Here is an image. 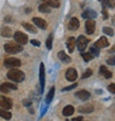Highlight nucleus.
Segmentation results:
<instances>
[{
	"label": "nucleus",
	"instance_id": "nucleus-1",
	"mask_svg": "<svg viewBox=\"0 0 115 121\" xmlns=\"http://www.w3.org/2000/svg\"><path fill=\"white\" fill-rule=\"evenodd\" d=\"M7 76H8V78H9L10 80H12L14 83H21V82H23L24 78H26L24 73L19 69H16V68H11V70L8 72Z\"/></svg>",
	"mask_w": 115,
	"mask_h": 121
},
{
	"label": "nucleus",
	"instance_id": "nucleus-2",
	"mask_svg": "<svg viewBox=\"0 0 115 121\" xmlns=\"http://www.w3.org/2000/svg\"><path fill=\"white\" fill-rule=\"evenodd\" d=\"M3 48L7 53H12V54H16V53H19L23 50L22 45L18 44V43H13V42H8L3 45Z\"/></svg>",
	"mask_w": 115,
	"mask_h": 121
},
{
	"label": "nucleus",
	"instance_id": "nucleus-3",
	"mask_svg": "<svg viewBox=\"0 0 115 121\" xmlns=\"http://www.w3.org/2000/svg\"><path fill=\"white\" fill-rule=\"evenodd\" d=\"M13 38H14V41L20 45H23V44H27L28 42V36H27L24 33L20 31H17L14 34H13Z\"/></svg>",
	"mask_w": 115,
	"mask_h": 121
},
{
	"label": "nucleus",
	"instance_id": "nucleus-4",
	"mask_svg": "<svg viewBox=\"0 0 115 121\" xmlns=\"http://www.w3.org/2000/svg\"><path fill=\"white\" fill-rule=\"evenodd\" d=\"M5 66L8 67V68H16V67L21 66V62H20L19 58L10 57L5 60Z\"/></svg>",
	"mask_w": 115,
	"mask_h": 121
},
{
	"label": "nucleus",
	"instance_id": "nucleus-5",
	"mask_svg": "<svg viewBox=\"0 0 115 121\" xmlns=\"http://www.w3.org/2000/svg\"><path fill=\"white\" fill-rule=\"evenodd\" d=\"M87 43H89V40H87L84 35H80L79 39L77 40V48H79V51L83 52L84 50H85Z\"/></svg>",
	"mask_w": 115,
	"mask_h": 121
},
{
	"label": "nucleus",
	"instance_id": "nucleus-6",
	"mask_svg": "<svg viewBox=\"0 0 115 121\" xmlns=\"http://www.w3.org/2000/svg\"><path fill=\"white\" fill-rule=\"evenodd\" d=\"M39 78H40V85H41V92H43L44 89V80H45V70L44 64H40V69H39Z\"/></svg>",
	"mask_w": 115,
	"mask_h": 121
},
{
	"label": "nucleus",
	"instance_id": "nucleus-7",
	"mask_svg": "<svg viewBox=\"0 0 115 121\" xmlns=\"http://www.w3.org/2000/svg\"><path fill=\"white\" fill-rule=\"evenodd\" d=\"M0 107L2 109H6V110L10 109L12 107V101H11V99L7 98L5 96H0Z\"/></svg>",
	"mask_w": 115,
	"mask_h": 121
},
{
	"label": "nucleus",
	"instance_id": "nucleus-8",
	"mask_svg": "<svg viewBox=\"0 0 115 121\" xmlns=\"http://www.w3.org/2000/svg\"><path fill=\"white\" fill-rule=\"evenodd\" d=\"M95 26L96 23L93 19H87V21L85 22V31L87 34H93L95 31Z\"/></svg>",
	"mask_w": 115,
	"mask_h": 121
},
{
	"label": "nucleus",
	"instance_id": "nucleus-9",
	"mask_svg": "<svg viewBox=\"0 0 115 121\" xmlns=\"http://www.w3.org/2000/svg\"><path fill=\"white\" fill-rule=\"evenodd\" d=\"M65 78H67L69 82H74V80L77 78V72L75 68H67V73H65Z\"/></svg>",
	"mask_w": 115,
	"mask_h": 121
},
{
	"label": "nucleus",
	"instance_id": "nucleus-10",
	"mask_svg": "<svg viewBox=\"0 0 115 121\" xmlns=\"http://www.w3.org/2000/svg\"><path fill=\"white\" fill-rule=\"evenodd\" d=\"M16 89H18V87L14 84H11V83H5L0 86V91L5 92V94L9 92L10 90H16Z\"/></svg>",
	"mask_w": 115,
	"mask_h": 121
},
{
	"label": "nucleus",
	"instance_id": "nucleus-11",
	"mask_svg": "<svg viewBox=\"0 0 115 121\" xmlns=\"http://www.w3.org/2000/svg\"><path fill=\"white\" fill-rule=\"evenodd\" d=\"M109 41H107V39L105 36H102V38H100L97 41L95 42V44L94 46L97 48H106V46H109Z\"/></svg>",
	"mask_w": 115,
	"mask_h": 121
},
{
	"label": "nucleus",
	"instance_id": "nucleus-12",
	"mask_svg": "<svg viewBox=\"0 0 115 121\" xmlns=\"http://www.w3.org/2000/svg\"><path fill=\"white\" fill-rule=\"evenodd\" d=\"M33 23L42 30H45L47 26H47V22H45L44 20L41 19V18H38V17H34V18H33Z\"/></svg>",
	"mask_w": 115,
	"mask_h": 121
},
{
	"label": "nucleus",
	"instance_id": "nucleus-13",
	"mask_svg": "<svg viewBox=\"0 0 115 121\" xmlns=\"http://www.w3.org/2000/svg\"><path fill=\"white\" fill-rule=\"evenodd\" d=\"M75 97H77L81 100H87L91 97V94L87 90H80V91H77L75 94Z\"/></svg>",
	"mask_w": 115,
	"mask_h": 121
},
{
	"label": "nucleus",
	"instance_id": "nucleus-14",
	"mask_svg": "<svg viewBox=\"0 0 115 121\" xmlns=\"http://www.w3.org/2000/svg\"><path fill=\"white\" fill-rule=\"evenodd\" d=\"M79 26H80V22H79V20L77 18H71L70 22H69V29L71 31H75V30L79 29Z\"/></svg>",
	"mask_w": 115,
	"mask_h": 121
},
{
	"label": "nucleus",
	"instance_id": "nucleus-15",
	"mask_svg": "<svg viewBox=\"0 0 115 121\" xmlns=\"http://www.w3.org/2000/svg\"><path fill=\"white\" fill-rule=\"evenodd\" d=\"M82 17L85 18V19H94L97 17V13L94 11V10H91V9H86L83 13H82Z\"/></svg>",
	"mask_w": 115,
	"mask_h": 121
},
{
	"label": "nucleus",
	"instance_id": "nucleus-16",
	"mask_svg": "<svg viewBox=\"0 0 115 121\" xmlns=\"http://www.w3.org/2000/svg\"><path fill=\"white\" fill-rule=\"evenodd\" d=\"M75 45H77V41H75V39L74 38H69L67 41V50H69V52L70 53H72V52L74 51V48H75Z\"/></svg>",
	"mask_w": 115,
	"mask_h": 121
},
{
	"label": "nucleus",
	"instance_id": "nucleus-17",
	"mask_svg": "<svg viewBox=\"0 0 115 121\" xmlns=\"http://www.w3.org/2000/svg\"><path fill=\"white\" fill-rule=\"evenodd\" d=\"M93 110H94V108H93L92 105L81 106V107H79V109H77V111L81 112V113H91Z\"/></svg>",
	"mask_w": 115,
	"mask_h": 121
},
{
	"label": "nucleus",
	"instance_id": "nucleus-18",
	"mask_svg": "<svg viewBox=\"0 0 115 121\" xmlns=\"http://www.w3.org/2000/svg\"><path fill=\"white\" fill-rule=\"evenodd\" d=\"M58 57L60 58V60L62 62V63L67 64V63H70V62H71V57H70V56H67V53H65V52H63V51L59 52V54H58Z\"/></svg>",
	"mask_w": 115,
	"mask_h": 121
},
{
	"label": "nucleus",
	"instance_id": "nucleus-19",
	"mask_svg": "<svg viewBox=\"0 0 115 121\" xmlns=\"http://www.w3.org/2000/svg\"><path fill=\"white\" fill-rule=\"evenodd\" d=\"M0 33H1V35H2L3 38H11L12 36V30L10 29L9 26H3L2 29H1V31H0Z\"/></svg>",
	"mask_w": 115,
	"mask_h": 121
},
{
	"label": "nucleus",
	"instance_id": "nucleus-20",
	"mask_svg": "<svg viewBox=\"0 0 115 121\" xmlns=\"http://www.w3.org/2000/svg\"><path fill=\"white\" fill-rule=\"evenodd\" d=\"M73 112H74V108H73V106H67V107H64L63 108V111H62V113H63V116H65V117H70V116L73 115Z\"/></svg>",
	"mask_w": 115,
	"mask_h": 121
},
{
	"label": "nucleus",
	"instance_id": "nucleus-21",
	"mask_svg": "<svg viewBox=\"0 0 115 121\" xmlns=\"http://www.w3.org/2000/svg\"><path fill=\"white\" fill-rule=\"evenodd\" d=\"M100 73L102 74L105 78H111V77H112V73H111V72H110V70L107 69L105 66H101V67H100Z\"/></svg>",
	"mask_w": 115,
	"mask_h": 121
},
{
	"label": "nucleus",
	"instance_id": "nucleus-22",
	"mask_svg": "<svg viewBox=\"0 0 115 121\" xmlns=\"http://www.w3.org/2000/svg\"><path fill=\"white\" fill-rule=\"evenodd\" d=\"M0 117L6 119V120H9V119H11V113L8 110H6V109L0 108Z\"/></svg>",
	"mask_w": 115,
	"mask_h": 121
},
{
	"label": "nucleus",
	"instance_id": "nucleus-23",
	"mask_svg": "<svg viewBox=\"0 0 115 121\" xmlns=\"http://www.w3.org/2000/svg\"><path fill=\"white\" fill-rule=\"evenodd\" d=\"M44 3H47L49 7H52V8H59L60 7L59 0H44Z\"/></svg>",
	"mask_w": 115,
	"mask_h": 121
},
{
	"label": "nucleus",
	"instance_id": "nucleus-24",
	"mask_svg": "<svg viewBox=\"0 0 115 121\" xmlns=\"http://www.w3.org/2000/svg\"><path fill=\"white\" fill-rule=\"evenodd\" d=\"M38 10L40 11V12H43V13H49L50 11H51L50 7H49L47 3H42V4H40L39 8H38Z\"/></svg>",
	"mask_w": 115,
	"mask_h": 121
},
{
	"label": "nucleus",
	"instance_id": "nucleus-25",
	"mask_svg": "<svg viewBox=\"0 0 115 121\" xmlns=\"http://www.w3.org/2000/svg\"><path fill=\"white\" fill-rule=\"evenodd\" d=\"M22 26L26 30H28L29 32H31V33H37V29H35L33 26H31L30 23L28 22H22Z\"/></svg>",
	"mask_w": 115,
	"mask_h": 121
},
{
	"label": "nucleus",
	"instance_id": "nucleus-26",
	"mask_svg": "<svg viewBox=\"0 0 115 121\" xmlns=\"http://www.w3.org/2000/svg\"><path fill=\"white\" fill-rule=\"evenodd\" d=\"M53 97H54V87H51L50 91H49V92H48V95H47V99H45L47 104H50V102L52 101Z\"/></svg>",
	"mask_w": 115,
	"mask_h": 121
},
{
	"label": "nucleus",
	"instance_id": "nucleus-27",
	"mask_svg": "<svg viewBox=\"0 0 115 121\" xmlns=\"http://www.w3.org/2000/svg\"><path fill=\"white\" fill-rule=\"evenodd\" d=\"M82 57L84 58V60H85V62H90V60H92L93 57H94V55L92 54V53H82Z\"/></svg>",
	"mask_w": 115,
	"mask_h": 121
},
{
	"label": "nucleus",
	"instance_id": "nucleus-28",
	"mask_svg": "<svg viewBox=\"0 0 115 121\" xmlns=\"http://www.w3.org/2000/svg\"><path fill=\"white\" fill-rule=\"evenodd\" d=\"M52 40H53V36H52V34H50V36L47 40V48L48 50H51L52 48Z\"/></svg>",
	"mask_w": 115,
	"mask_h": 121
},
{
	"label": "nucleus",
	"instance_id": "nucleus-29",
	"mask_svg": "<svg viewBox=\"0 0 115 121\" xmlns=\"http://www.w3.org/2000/svg\"><path fill=\"white\" fill-rule=\"evenodd\" d=\"M103 32H104L105 34H107V35H111V36H113V34H114V31H113L111 28H107V26L103 28Z\"/></svg>",
	"mask_w": 115,
	"mask_h": 121
},
{
	"label": "nucleus",
	"instance_id": "nucleus-30",
	"mask_svg": "<svg viewBox=\"0 0 115 121\" xmlns=\"http://www.w3.org/2000/svg\"><path fill=\"white\" fill-rule=\"evenodd\" d=\"M91 75H92V69H91V68H87L83 73V75H82V78H83V79L84 78H87V77H90Z\"/></svg>",
	"mask_w": 115,
	"mask_h": 121
},
{
	"label": "nucleus",
	"instance_id": "nucleus-31",
	"mask_svg": "<svg viewBox=\"0 0 115 121\" xmlns=\"http://www.w3.org/2000/svg\"><path fill=\"white\" fill-rule=\"evenodd\" d=\"M99 50H100V48H95V46L93 45L92 48H91V51H90V53H94V55H99Z\"/></svg>",
	"mask_w": 115,
	"mask_h": 121
},
{
	"label": "nucleus",
	"instance_id": "nucleus-32",
	"mask_svg": "<svg viewBox=\"0 0 115 121\" xmlns=\"http://www.w3.org/2000/svg\"><path fill=\"white\" fill-rule=\"evenodd\" d=\"M77 86V84L75 83V84H73V85H72V86H69V87H65V88H63V91H65V90H71V89H73V88H75V87Z\"/></svg>",
	"mask_w": 115,
	"mask_h": 121
},
{
	"label": "nucleus",
	"instance_id": "nucleus-33",
	"mask_svg": "<svg viewBox=\"0 0 115 121\" xmlns=\"http://www.w3.org/2000/svg\"><path fill=\"white\" fill-rule=\"evenodd\" d=\"M114 87H115L114 84H111V85L109 86V90L112 92V94H114V92H115V88H114Z\"/></svg>",
	"mask_w": 115,
	"mask_h": 121
},
{
	"label": "nucleus",
	"instance_id": "nucleus-34",
	"mask_svg": "<svg viewBox=\"0 0 115 121\" xmlns=\"http://www.w3.org/2000/svg\"><path fill=\"white\" fill-rule=\"evenodd\" d=\"M31 43L33 45H35V46H40V45H41V43L39 41H37V40H31Z\"/></svg>",
	"mask_w": 115,
	"mask_h": 121
},
{
	"label": "nucleus",
	"instance_id": "nucleus-35",
	"mask_svg": "<svg viewBox=\"0 0 115 121\" xmlns=\"http://www.w3.org/2000/svg\"><path fill=\"white\" fill-rule=\"evenodd\" d=\"M72 121H84L83 117H77V118H74Z\"/></svg>",
	"mask_w": 115,
	"mask_h": 121
},
{
	"label": "nucleus",
	"instance_id": "nucleus-36",
	"mask_svg": "<svg viewBox=\"0 0 115 121\" xmlns=\"http://www.w3.org/2000/svg\"><path fill=\"white\" fill-rule=\"evenodd\" d=\"M107 63L109 64H111V65H114V57H112V58H109V60H107Z\"/></svg>",
	"mask_w": 115,
	"mask_h": 121
},
{
	"label": "nucleus",
	"instance_id": "nucleus-37",
	"mask_svg": "<svg viewBox=\"0 0 115 121\" xmlns=\"http://www.w3.org/2000/svg\"><path fill=\"white\" fill-rule=\"evenodd\" d=\"M103 12H104V19H107V18H109V16H107V12H106V9H105V8L103 9Z\"/></svg>",
	"mask_w": 115,
	"mask_h": 121
},
{
	"label": "nucleus",
	"instance_id": "nucleus-38",
	"mask_svg": "<svg viewBox=\"0 0 115 121\" xmlns=\"http://www.w3.org/2000/svg\"><path fill=\"white\" fill-rule=\"evenodd\" d=\"M11 17H6V19H5V21L6 22H10V21H12V19H10Z\"/></svg>",
	"mask_w": 115,
	"mask_h": 121
},
{
	"label": "nucleus",
	"instance_id": "nucleus-39",
	"mask_svg": "<svg viewBox=\"0 0 115 121\" xmlns=\"http://www.w3.org/2000/svg\"><path fill=\"white\" fill-rule=\"evenodd\" d=\"M99 1H101V2H102L103 4H104V6H105L106 2H107V0H99Z\"/></svg>",
	"mask_w": 115,
	"mask_h": 121
},
{
	"label": "nucleus",
	"instance_id": "nucleus-40",
	"mask_svg": "<svg viewBox=\"0 0 115 121\" xmlns=\"http://www.w3.org/2000/svg\"></svg>",
	"mask_w": 115,
	"mask_h": 121
}]
</instances>
